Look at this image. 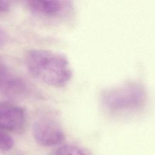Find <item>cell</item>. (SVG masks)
<instances>
[{
  "label": "cell",
  "mask_w": 155,
  "mask_h": 155,
  "mask_svg": "<svg viewBox=\"0 0 155 155\" xmlns=\"http://www.w3.org/2000/svg\"><path fill=\"white\" fill-rule=\"evenodd\" d=\"M25 63L33 77L48 86L64 87L72 76V70L67 59L53 51L30 50L26 53Z\"/></svg>",
  "instance_id": "1"
},
{
  "label": "cell",
  "mask_w": 155,
  "mask_h": 155,
  "mask_svg": "<svg viewBox=\"0 0 155 155\" xmlns=\"http://www.w3.org/2000/svg\"><path fill=\"white\" fill-rule=\"evenodd\" d=\"M32 131L36 142L44 147L59 144L64 140L65 137L59 124L48 117L38 119L33 125Z\"/></svg>",
  "instance_id": "2"
},
{
  "label": "cell",
  "mask_w": 155,
  "mask_h": 155,
  "mask_svg": "<svg viewBox=\"0 0 155 155\" xmlns=\"http://www.w3.org/2000/svg\"><path fill=\"white\" fill-rule=\"evenodd\" d=\"M26 117L24 110L20 106L0 102V128L5 131H17L24 126Z\"/></svg>",
  "instance_id": "3"
},
{
  "label": "cell",
  "mask_w": 155,
  "mask_h": 155,
  "mask_svg": "<svg viewBox=\"0 0 155 155\" xmlns=\"http://www.w3.org/2000/svg\"><path fill=\"white\" fill-rule=\"evenodd\" d=\"M68 2L58 0L28 1L27 6L32 12L46 17H56L62 14L68 7Z\"/></svg>",
  "instance_id": "4"
},
{
  "label": "cell",
  "mask_w": 155,
  "mask_h": 155,
  "mask_svg": "<svg viewBox=\"0 0 155 155\" xmlns=\"http://www.w3.org/2000/svg\"><path fill=\"white\" fill-rule=\"evenodd\" d=\"M13 140L6 131L0 128V150L8 151L13 146Z\"/></svg>",
  "instance_id": "5"
},
{
  "label": "cell",
  "mask_w": 155,
  "mask_h": 155,
  "mask_svg": "<svg viewBox=\"0 0 155 155\" xmlns=\"http://www.w3.org/2000/svg\"><path fill=\"white\" fill-rule=\"evenodd\" d=\"M55 155H85L78 147L72 145H65L59 147Z\"/></svg>",
  "instance_id": "6"
},
{
  "label": "cell",
  "mask_w": 155,
  "mask_h": 155,
  "mask_svg": "<svg viewBox=\"0 0 155 155\" xmlns=\"http://www.w3.org/2000/svg\"><path fill=\"white\" fill-rule=\"evenodd\" d=\"M11 71L6 67L4 63L0 58V87L2 84L3 82L7 78Z\"/></svg>",
  "instance_id": "7"
},
{
  "label": "cell",
  "mask_w": 155,
  "mask_h": 155,
  "mask_svg": "<svg viewBox=\"0 0 155 155\" xmlns=\"http://www.w3.org/2000/svg\"><path fill=\"white\" fill-rule=\"evenodd\" d=\"M8 40V36L7 34L5 32V31L0 27V48L4 47Z\"/></svg>",
  "instance_id": "8"
},
{
  "label": "cell",
  "mask_w": 155,
  "mask_h": 155,
  "mask_svg": "<svg viewBox=\"0 0 155 155\" xmlns=\"http://www.w3.org/2000/svg\"><path fill=\"white\" fill-rule=\"evenodd\" d=\"M10 8V2L8 1L0 0V14L7 12Z\"/></svg>",
  "instance_id": "9"
}]
</instances>
